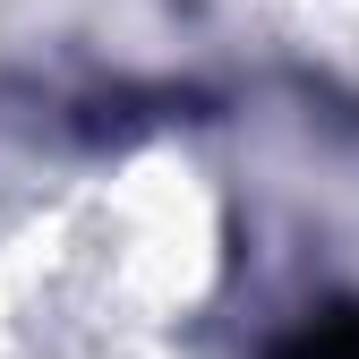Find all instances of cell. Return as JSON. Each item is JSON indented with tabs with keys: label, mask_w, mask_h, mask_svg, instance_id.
Segmentation results:
<instances>
[{
	"label": "cell",
	"mask_w": 359,
	"mask_h": 359,
	"mask_svg": "<svg viewBox=\"0 0 359 359\" xmlns=\"http://www.w3.org/2000/svg\"><path fill=\"white\" fill-rule=\"evenodd\" d=\"M274 359H359V308H325V317L299 325Z\"/></svg>",
	"instance_id": "cell-1"
}]
</instances>
